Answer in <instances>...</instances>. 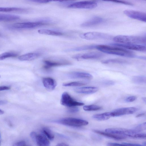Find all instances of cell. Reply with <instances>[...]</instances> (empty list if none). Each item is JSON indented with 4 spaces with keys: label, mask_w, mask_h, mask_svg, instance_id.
<instances>
[{
    "label": "cell",
    "mask_w": 146,
    "mask_h": 146,
    "mask_svg": "<svg viewBox=\"0 0 146 146\" xmlns=\"http://www.w3.org/2000/svg\"><path fill=\"white\" fill-rule=\"evenodd\" d=\"M2 36L1 34L0 33V36Z\"/></svg>",
    "instance_id": "cell-49"
},
{
    "label": "cell",
    "mask_w": 146,
    "mask_h": 146,
    "mask_svg": "<svg viewBox=\"0 0 146 146\" xmlns=\"http://www.w3.org/2000/svg\"><path fill=\"white\" fill-rule=\"evenodd\" d=\"M11 88V87L9 86H0V91L9 90Z\"/></svg>",
    "instance_id": "cell-40"
},
{
    "label": "cell",
    "mask_w": 146,
    "mask_h": 146,
    "mask_svg": "<svg viewBox=\"0 0 146 146\" xmlns=\"http://www.w3.org/2000/svg\"><path fill=\"white\" fill-rule=\"evenodd\" d=\"M44 65L43 66L44 69L48 70L51 68L63 65H70V62L67 61H53L52 60H44L43 61Z\"/></svg>",
    "instance_id": "cell-13"
},
{
    "label": "cell",
    "mask_w": 146,
    "mask_h": 146,
    "mask_svg": "<svg viewBox=\"0 0 146 146\" xmlns=\"http://www.w3.org/2000/svg\"><path fill=\"white\" fill-rule=\"evenodd\" d=\"M146 122L141 123L133 129L137 132H139L142 131L146 129Z\"/></svg>",
    "instance_id": "cell-33"
},
{
    "label": "cell",
    "mask_w": 146,
    "mask_h": 146,
    "mask_svg": "<svg viewBox=\"0 0 146 146\" xmlns=\"http://www.w3.org/2000/svg\"><path fill=\"white\" fill-rule=\"evenodd\" d=\"M37 53H30L25 54L19 56L18 59L21 61H31L35 60L40 56Z\"/></svg>",
    "instance_id": "cell-20"
},
{
    "label": "cell",
    "mask_w": 146,
    "mask_h": 146,
    "mask_svg": "<svg viewBox=\"0 0 146 146\" xmlns=\"http://www.w3.org/2000/svg\"><path fill=\"white\" fill-rule=\"evenodd\" d=\"M118 47L99 45H96V48L104 53L107 54L128 57H135V55L132 51L122 47Z\"/></svg>",
    "instance_id": "cell-1"
},
{
    "label": "cell",
    "mask_w": 146,
    "mask_h": 146,
    "mask_svg": "<svg viewBox=\"0 0 146 146\" xmlns=\"http://www.w3.org/2000/svg\"><path fill=\"white\" fill-rule=\"evenodd\" d=\"M102 108L101 107L95 105L85 106L83 107L84 110L86 111H97L101 109Z\"/></svg>",
    "instance_id": "cell-30"
},
{
    "label": "cell",
    "mask_w": 146,
    "mask_h": 146,
    "mask_svg": "<svg viewBox=\"0 0 146 146\" xmlns=\"http://www.w3.org/2000/svg\"><path fill=\"white\" fill-rule=\"evenodd\" d=\"M61 104L64 106L72 107L84 105L83 103L77 101L73 99L66 92H63L60 100Z\"/></svg>",
    "instance_id": "cell-5"
},
{
    "label": "cell",
    "mask_w": 146,
    "mask_h": 146,
    "mask_svg": "<svg viewBox=\"0 0 146 146\" xmlns=\"http://www.w3.org/2000/svg\"><path fill=\"white\" fill-rule=\"evenodd\" d=\"M62 125L73 127H80L87 125L88 122L86 120L73 117H67L54 121Z\"/></svg>",
    "instance_id": "cell-4"
},
{
    "label": "cell",
    "mask_w": 146,
    "mask_h": 146,
    "mask_svg": "<svg viewBox=\"0 0 146 146\" xmlns=\"http://www.w3.org/2000/svg\"><path fill=\"white\" fill-rule=\"evenodd\" d=\"M93 131L98 134L117 140L123 139L126 138V137L124 136L115 135L106 132H105L101 131L95 130H93Z\"/></svg>",
    "instance_id": "cell-19"
},
{
    "label": "cell",
    "mask_w": 146,
    "mask_h": 146,
    "mask_svg": "<svg viewBox=\"0 0 146 146\" xmlns=\"http://www.w3.org/2000/svg\"><path fill=\"white\" fill-rule=\"evenodd\" d=\"M132 81L134 83L137 84L145 83L146 78L143 76H135L132 78Z\"/></svg>",
    "instance_id": "cell-27"
},
{
    "label": "cell",
    "mask_w": 146,
    "mask_h": 146,
    "mask_svg": "<svg viewBox=\"0 0 146 146\" xmlns=\"http://www.w3.org/2000/svg\"><path fill=\"white\" fill-rule=\"evenodd\" d=\"M57 146H68V144L65 143H58L57 144Z\"/></svg>",
    "instance_id": "cell-43"
},
{
    "label": "cell",
    "mask_w": 146,
    "mask_h": 146,
    "mask_svg": "<svg viewBox=\"0 0 146 146\" xmlns=\"http://www.w3.org/2000/svg\"><path fill=\"white\" fill-rule=\"evenodd\" d=\"M104 56V54L100 52H94L78 54L73 56L72 58L79 60L82 59L99 58L102 57Z\"/></svg>",
    "instance_id": "cell-9"
},
{
    "label": "cell",
    "mask_w": 146,
    "mask_h": 146,
    "mask_svg": "<svg viewBox=\"0 0 146 146\" xmlns=\"http://www.w3.org/2000/svg\"><path fill=\"white\" fill-rule=\"evenodd\" d=\"M104 1L111 2L114 3L124 4L129 5H133V4L129 2L123 0H99Z\"/></svg>",
    "instance_id": "cell-32"
},
{
    "label": "cell",
    "mask_w": 146,
    "mask_h": 146,
    "mask_svg": "<svg viewBox=\"0 0 146 146\" xmlns=\"http://www.w3.org/2000/svg\"></svg>",
    "instance_id": "cell-52"
},
{
    "label": "cell",
    "mask_w": 146,
    "mask_h": 146,
    "mask_svg": "<svg viewBox=\"0 0 146 146\" xmlns=\"http://www.w3.org/2000/svg\"><path fill=\"white\" fill-rule=\"evenodd\" d=\"M125 15L129 17L144 22H146V13L132 10H126L123 11Z\"/></svg>",
    "instance_id": "cell-8"
},
{
    "label": "cell",
    "mask_w": 146,
    "mask_h": 146,
    "mask_svg": "<svg viewBox=\"0 0 146 146\" xmlns=\"http://www.w3.org/2000/svg\"><path fill=\"white\" fill-rule=\"evenodd\" d=\"M43 133L50 140L52 141L54 138V135L52 131L49 129L44 127L42 129Z\"/></svg>",
    "instance_id": "cell-29"
},
{
    "label": "cell",
    "mask_w": 146,
    "mask_h": 146,
    "mask_svg": "<svg viewBox=\"0 0 146 146\" xmlns=\"http://www.w3.org/2000/svg\"><path fill=\"white\" fill-rule=\"evenodd\" d=\"M97 6V4L92 0H84L74 3L69 5L68 7L70 8L93 9Z\"/></svg>",
    "instance_id": "cell-6"
},
{
    "label": "cell",
    "mask_w": 146,
    "mask_h": 146,
    "mask_svg": "<svg viewBox=\"0 0 146 146\" xmlns=\"http://www.w3.org/2000/svg\"><path fill=\"white\" fill-rule=\"evenodd\" d=\"M86 83L79 82H74L68 83H64L62 84L64 86H77L84 85Z\"/></svg>",
    "instance_id": "cell-31"
},
{
    "label": "cell",
    "mask_w": 146,
    "mask_h": 146,
    "mask_svg": "<svg viewBox=\"0 0 146 146\" xmlns=\"http://www.w3.org/2000/svg\"><path fill=\"white\" fill-rule=\"evenodd\" d=\"M26 142L25 141H22L17 143H15L14 144V146H25L26 145Z\"/></svg>",
    "instance_id": "cell-37"
},
{
    "label": "cell",
    "mask_w": 146,
    "mask_h": 146,
    "mask_svg": "<svg viewBox=\"0 0 146 146\" xmlns=\"http://www.w3.org/2000/svg\"><path fill=\"white\" fill-rule=\"evenodd\" d=\"M112 117L111 112H108L94 115L92 117L97 120L103 121L107 120Z\"/></svg>",
    "instance_id": "cell-23"
},
{
    "label": "cell",
    "mask_w": 146,
    "mask_h": 146,
    "mask_svg": "<svg viewBox=\"0 0 146 146\" xmlns=\"http://www.w3.org/2000/svg\"><path fill=\"white\" fill-rule=\"evenodd\" d=\"M142 100H143L144 101V102L145 103H146V98H145V97H143V98H142Z\"/></svg>",
    "instance_id": "cell-47"
},
{
    "label": "cell",
    "mask_w": 146,
    "mask_h": 146,
    "mask_svg": "<svg viewBox=\"0 0 146 146\" xmlns=\"http://www.w3.org/2000/svg\"><path fill=\"white\" fill-rule=\"evenodd\" d=\"M98 89V88L96 87H83L75 88L74 91L77 93L89 94L96 92Z\"/></svg>",
    "instance_id": "cell-18"
},
{
    "label": "cell",
    "mask_w": 146,
    "mask_h": 146,
    "mask_svg": "<svg viewBox=\"0 0 146 146\" xmlns=\"http://www.w3.org/2000/svg\"><path fill=\"white\" fill-rule=\"evenodd\" d=\"M0 77H1V76L0 75Z\"/></svg>",
    "instance_id": "cell-51"
},
{
    "label": "cell",
    "mask_w": 146,
    "mask_h": 146,
    "mask_svg": "<svg viewBox=\"0 0 146 146\" xmlns=\"http://www.w3.org/2000/svg\"><path fill=\"white\" fill-rule=\"evenodd\" d=\"M29 1L38 3H46L50 2V0H27Z\"/></svg>",
    "instance_id": "cell-35"
},
{
    "label": "cell",
    "mask_w": 146,
    "mask_h": 146,
    "mask_svg": "<svg viewBox=\"0 0 146 146\" xmlns=\"http://www.w3.org/2000/svg\"><path fill=\"white\" fill-rule=\"evenodd\" d=\"M72 107V108H71L69 110V111L71 113H76L78 112L79 110V109L77 108Z\"/></svg>",
    "instance_id": "cell-38"
},
{
    "label": "cell",
    "mask_w": 146,
    "mask_h": 146,
    "mask_svg": "<svg viewBox=\"0 0 146 146\" xmlns=\"http://www.w3.org/2000/svg\"><path fill=\"white\" fill-rule=\"evenodd\" d=\"M106 132L116 135L129 137L134 138L144 139L146 134L135 131L134 129H129L122 128H108L106 129Z\"/></svg>",
    "instance_id": "cell-2"
},
{
    "label": "cell",
    "mask_w": 146,
    "mask_h": 146,
    "mask_svg": "<svg viewBox=\"0 0 146 146\" xmlns=\"http://www.w3.org/2000/svg\"><path fill=\"white\" fill-rule=\"evenodd\" d=\"M42 83L44 87L49 91L54 90L57 85L56 81L50 77H45L42 78Z\"/></svg>",
    "instance_id": "cell-17"
},
{
    "label": "cell",
    "mask_w": 146,
    "mask_h": 146,
    "mask_svg": "<svg viewBox=\"0 0 146 146\" xmlns=\"http://www.w3.org/2000/svg\"><path fill=\"white\" fill-rule=\"evenodd\" d=\"M68 76L71 78H80L86 79H91L92 76L90 74L83 72H73L68 74Z\"/></svg>",
    "instance_id": "cell-16"
},
{
    "label": "cell",
    "mask_w": 146,
    "mask_h": 146,
    "mask_svg": "<svg viewBox=\"0 0 146 146\" xmlns=\"http://www.w3.org/2000/svg\"><path fill=\"white\" fill-rule=\"evenodd\" d=\"M20 17L17 15L6 14H0V21H9L19 19Z\"/></svg>",
    "instance_id": "cell-21"
},
{
    "label": "cell",
    "mask_w": 146,
    "mask_h": 146,
    "mask_svg": "<svg viewBox=\"0 0 146 146\" xmlns=\"http://www.w3.org/2000/svg\"><path fill=\"white\" fill-rule=\"evenodd\" d=\"M4 113V111L3 110L0 109V115L3 114Z\"/></svg>",
    "instance_id": "cell-46"
},
{
    "label": "cell",
    "mask_w": 146,
    "mask_h": 146,
    "mask_svg": "<svg viewBox=\"0 0 146 146\" xmlns=\"http://www.w3.org/2000/svg\"><path fill=\"white\" fill-rule=\"evenodd\" d=\"M75 0H50V2H67L73 1Z\"/></svg>",
    "instance_id": "cell-39"
},
{
    "label": "cell",
    "mask_w": 146,
    "mask_h": 146,
    "mask_svg": "<svg viewBox=\"0 0 146 146\" xmlns=\"http://www.w3.org/2000/svg\"><path fill=\"white\" fill-rule=\"evenodd\" d=\"M102 62L104 64H108L110 63H117L119 64H127L129 63V62L125 60L118 59H110L106 60H103Z\"/></svg>",
    "instance_id": "cell-25"
},
{
    "label": "cell",
    "mask_w": 146,
    "mask_h": 146,
    "mask_svg": "<svg viewBox=\"0 0 146 146\" xmlns=\"http://www.w3.org/2000/svg\"></svg>",
    "instance_id": "cell-53"
},
{
    "label": "cell",
    "mask_w": 146,
    "mask_h": 146,
    "mask_svg": "<svg viewBox=\"0 0 146 146\" xmlns=\"http://www.w3.org/2000/svg\"><path fill=\"white\" fill-rule=\"evenodd\" d=\"M7 103V101L6 100H0V105L5 104Z\"/></svg>",
    "instance_id": "cell-44"
},
{
    "label": "cell",
    "mask_w": 146,
    "mask_h": 146,
    "mask_svg": "<svg viewBox=\"0 0 146 146\" xmlns=\"http://www.w3.org/2000/svg\"><path fill=\"white\" fill-rule=\"evenodd\" d=\"M40 34L53 36H61L63 33L60 32L47 29H40L38 31Z\"/></svg>",
    "instance_id": "cell-24"
},
{
    "label": "cell",
    "mask_w": 146,
    "mask_h": 146,
    "mask_svg": "<svg viewBox=\"0 0 146 146\" xmlns=\"http://www.w3.org/2000/svg\"><path fill=\"white\" fill-rule=\"evenodd\" d=\"M18 55L17 53L14 52H5L0 55V60H3L8 58L16 57Z\"/></svg>",
    "instance_id": "cell-28"
},
{
    "label": "cell",
    "mask_w": 146,
    "mask_h": 146,
    "mask_svg": "<svg viewBox=\"0 0 146 146\" xmlns=\"http://www.w3.org/2000/svg\"><path fill=\"white\" fill-rule=\"evenodd\" d=\"M0 143H1V141H0Z\"/></svg>",
    "instance_id": "cell-50"
},
{
    "label": "cell",
    "mask_w": 146,
    "mask_h": 146,
    "mask_svg": "<svg viewBox=\"0 0 146 146\" xmlns=\"http://www.w3.org/2000/svg\"><path fill=\"white\" fill-rule=\"evenodd\" d=\"M137 110V108L135 107H126L117 109L113 110L111 112L112 117L119 116L125 115L133 114Z\"/></svg>",
    "instance_id": "cell-11"
},
{
    "label": "cell",
    "mask_w": 146,
    "mask_h": 146,
    "mask_svg": "<svg viewBox=\"0 0 146 146\" xmlns=\"http://www.w3.org/2000/svg\"><path fill=\"white\" fill-rule=\"evenodd\" d=\"M104 84L106 85H111L114 84V82L111 81H106L104 82Z\"/></svg>",
    "instance_id": "cell-42"
},
{
    "label": "cell",
    "mask_w": 146,
    "mask_h": 146,
    "mask_svg": "<svg viewBox=\"0 0 146 146\" xmlns=\"http://www.w3.org/2000/svg\"><path fill=\"white\" fill-rule=\"evenodd\" d=\"M33 141L38 146H48L50 145V142L44 133H36Z\"/></svg>",
    "instance_id": "cell-14"
},
{
    "label": "cell",
    "mask_w": 146,
    "mask_h": 146,
    "mask_svg": "<svg viewBox=\"0 0 146 146\" xmlns=\"http://www.w3.org/2000/svg\"><path fill=\"white\" fill-rule=\"evenodd\" d=\"M96 45H86L82 46L77 47L73 48L71 49L67 50L66 51H81L88 50H91L94 48H96Z\"/></svg>",
    "instance_id": "cell-26"
},
{
    "label": "cell",
    "mask_w": 146,
    "mask_h": 146,
    "mask_svg": "<svg viewBox=\"0 0 146 146\" xmlns=\"http://www.w3.org/2000/svg\"><path fill=\"white\" fill-rule=\"evenodd\" d=\"M46 24L47 23L45 22L40 21L15 23L12 26L16 29H29L36 28Z\"/></svg>",
    "instance_id": "cell-7"
},
{
    "label": "cell",
    "mask_w": 146,
    "mask_h": 146,
    "mask_svg": "<svg viewBox=\"0 0 146 146\" xmlns=\"http://www.w3.org/2000/svg\"><path fill=\"white\" fill-rule=\"evenodd\" d=\"M113 40L120 43L145 45L146 37L137 36L119 35L113 38Z\"/></svg>",
    "instance_id": "cell-3"
},
{
    "label": "cell",
    "mask_w": 146,
    "mask_h": 146,
    "mask_svg": "<svg viewBox=\"0 0 146 146\" xmlns=\"http://www.w3.org/2000/svg\"><path fill=\"white\" fill-rule=\"evenodd\" d=\"M137 99L135 96H131L127 97L125 100L126 102H133L135 101Z\"/></svg>",
    "instance_id": "cell-34"
},
{
    "label": "cell",
    "mask_w": 146,
    "mask_h": 146,
    "mask_svg": "<svg viewBox=\"0 0 146 146\" xmlns=\"http://www.w3.org/2000/svg\"><path fill=\"white\" fill-rule=\"evenodd\" d=\"M144 115H145V114L144 113H143L139 114L137 115L136 116V117H141V116H142Z\"/></svg>",
    "instance_id": "cell-45"
},
{
    "label": "cell",
    "mask_w": 146,
    "mask_h": 146,
    "mask_svg": "<svg viewBox=\"0 0 146 146\" xmlns=\"http://www.w3.org/2000/svg\"><path fill=\"white\" fill-rule=\"evenodd\" d=\"M104 21V19L99 17H94L83 23L81 26L84 27H89L98 25Z\"/></svg>",
    "instance_id": "cell-15"
},
{
    "label": "cell",
    "mask_w": 146,
    "mask_h": 146,
    "mask_svg": "<svg viewBox=\"0 0 146 146\" xmlns=\"http://www.w3.org/2000/svg\"><path fill=\"white\" fill-rule=\"evenodd\" d=\"M143 146H146V143L145 142H144L143 143V145H142Z\"/></svg>",
    "instance_id": "cell-48"
},
{
    "label": "cell",
    "mask_w": 146,
    "mask_h": 146,
    "mask_svg": "<svg viewBox=\"0 0 146 146\" xmlns=\"http://www.w3.org/2000/svg\"><path fill=\"white\" fill-rule=\"evenodd\" d=\"M107 145L108 146H121L123 145L122 143L119 144L115 143H109L107 144Z\"/></svg>",
    "instance_id": "cell-41"
},
{
    "label": "cell",
    "mask_w": 146,
    "mask_h": 146,
    "mask_svg": "<svg viewBox=\"0 0 146 146\" xmlns=\"http://www.w3.org/2000/svg\"><path fill=\"white\" fill-rule=\"evenodd\" d=\"M28 11L27 9L16 7H0V12H26Z\"/></svg>",
    "instance_id": "cell-22"
},
{
    "label": "cell",
    "mask_w": 146,
    "mask_h": 146,
    "mask_svg": "<svg viewBox=\"0 0 146 146\" xmlns=\"http://www.w3.org/2000/svg\"><path fill=\"white\" fill-rule=\"evenodd\" d=\"M123 145L131 146H143L142 145L135 143H122Z\"/></svg>",
    "instance_id": "cell-36"
},
{
    "label": "cell",
    "mask_w": 146,
    "mask_h": 146,
    "mask_svg": "<svg viewBox=\"0 0 146 146\" xmlns=\"http://www.w3.org/2000/svg\"><path fill=\"white\" fill-rule=\"evenodd\" d=\"M82 38L88 40H94L101 39H105L108 38L107 35L98 32H89L80 35Z\"/></svg>",
    "instance_id": "cell-10"
},
{
    "label": "cell",
    "mask_w": 146,
    "mask_h": 146,
    "mask_svg": "<svg viewBox=\"0 0 146 146\" xmlns=\"http://www.w3.org/2000/svg\"><path fill=\"white\" fill-rule=\"evenodd\" d=\"M111 45L124 48L135 50L141 52H145L146 46L144 45L134 44H125L122 43H113Z\"/></svg>",
    "instance_id": "cell-12"
}]
</instances>
